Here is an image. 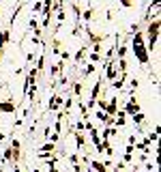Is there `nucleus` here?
<instances>
[{"mask_svg": "<svg viewBox=\"0 0 161 172\" xmlns=\"http://www.w3.org/2000/svg\"><path fill=\"white\" fill-rule=\"evenodd\" d=\"M2 110H6V112H9V110H13V105H11V103H2Z\"/></svg>", "mask_w": 161, "mask_h": 172, "instance_id": "f257e3e1", "label": "nucleus"}]
</instances>
